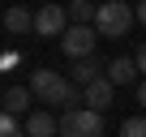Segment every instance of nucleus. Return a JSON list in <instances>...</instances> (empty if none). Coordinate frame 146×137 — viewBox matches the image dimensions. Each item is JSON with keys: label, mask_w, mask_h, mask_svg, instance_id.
Returning <instances> with one entry per match:
<instances>
[{"label": "nucleus", "mask_w": 146, "mask_h": 137, "mask_svg": "<svg viewBox=\"0 0 146 137\" xmlns=\"http://www.w3.org/2000/svg\"><path fill=\"white\" fill-rule=\"evenodd\" d=\"M30 94L39 103H52V107H64V111H69V103H78L73 82L60 77L56 68H35V73H30Z\"/></svg>", "instance_id": "nucleus-1"}, {"label": "nucleus", "mask_w": 146, "mask_h": 137, "mask_svg": "<svg viewBox=\"0 0 146 137\" xmlns=\"http://www.w3.org/2000/svg\"><path fill=\"white\" fill-rule=\"evenodd\" d=\"M133 9L125 5V0H108V5H99V13H95V34L99 39H125L129 34V26H133Z\"/></svg>", "instance_id": "nucleus-2"}, {"label": "nucleus", "mask_w": 146, "mask_h": 137, "mask_svg": "<svg viewBox=\"0 0 146 137\" xmlns=\"http://www.w3.org/2000/svg\"><path fill=\"white\" fill-rule=\"evenodd\" d=\"M60 137H103V116L90 107H69L60 116Z\"/></svg>", "instance_id": "nucleus-3"}, {"label": "nucleus", "mask_w": 146, "mask_h": 137, "mask_svg": "<svg viewBox=\"0 0 146 137\" xmlns=\"http://www.w3.org/2000/svg\"><path fill=\"white\" fill-rule=\"evenodd\" d=\"M35 34L39 39H64L69 34V9H60V5H43L39 13H35Z\"/></svg>", "instance_id": "nucleus-4"}, {"label": "nucleus", "mask_w": 146, "mask_h": 137, "mask_svg": "<svg viewBox=\"0 0 146 137\" xmlns=\"http://www.w3.org/2000/svg\"><path fill=\"white\" fill-rule=\"evenodd\" d=\"M95 39H99V34H95L90 26H69V34L60 39V51H64L69 60H90V56H95Z\"/></svg>", "instance_id": "nucleus-5"}, {"label": "nucleus", "mask_w": 146, "mask_h": 137, "mask_svg": "<svg viewBox=\"0 0 146 137\" xmlns=\"http://www.w3.org/2000/svg\"><path fill=\"white\" fill-rule=\"evenodd\" d=\"M112 90H116V86H112L108 77L90 82V86H86V103H90V111H99V116H103V111L112 107Z\"/></svg>", "instance_id": "nucleus-6"}, {"label": "nucleus", "mask_w": 146, "mask_h": 137, "mask_svg": "<svg viewBox=\"0 0 146 137\" xmlns=\"http://www.w3.org/2000/svg\"><path fill=\"white\" fill-rule=\"evenodd\" d=\"M56 133H60V124H56L52 111H30L26 116V137H56Z\"/></svg>", "instance_id": "nucleus-7"}, {"label": "nucleus", "mask_w": 146, "mask_h": 137, "mask_svg": "<svg viewBox=\"0 0 146 137\" xmlns=\"http://www.w3.org/2000/svg\"><path fill=\"white\" fill-rule=\"evenodd\" d=\"M103 73H108V68H103V60H99V56H90V60H78V64H73V82H78L82 90H86L90 82H99Z\"/></svg>", "instance_id": "nucleus-8"}, {"label": "nucleus", "mask_w": 146, "mask_h": 137, "mask_svg": "<svg viewBox=\"0 0 146 137\" xmlns=\"http://www.w3.org/2000/svg\"><path fill=\"white\" fill-rule=\"evenodd\" d=\"M103 77H108L112 86H129V82L137 77V64H133L129 56H116V60L108 64V73H103Z\"/></svg>", "instance_id": "nucleus-9"}, {"label": "nucleus", "mask_w": 146, "mask_h": 137, "mask_svg": "<svg viewBox=\"0 0 146 137\" xmlns=\"http://www.w3.org/2000/svg\"><path fill=\"white\" fill-rule=\"evenodd\" d=\"M5 30H9V34L35 30V13H30V9H9V13H5Z\"/></svg>", "instance_id": "nucleus-10"}, {"label": "nucleus", "mask_w": 146, "mask_h": 137, "mask_svg": "<svg viewBox=\"0 0 146 137\" xmlns=\"http://www.w3.org/2000/svg\"><path fill=\"white\" fill-rule=\"evenodd\" d=\"M30 99H35L30 86H13V90H5V111H9V116H22V111L30 107Z\"/></svg>", "instance_id": "nucleus-11"}, {"label": "nucleus", "mask_w": 146, "mask_h": 137, "mask_svg": "<svg viewBox=\"0 0 146 137\" xmlns=\"http://www.w3.org/2000/svg\"><path fill=\"white\" fill-rule=\"evenodd\" d=\"M95 13H99V9H90L86 0H73V5H69V17L78 22V26H90V22H95Z\"/></svg>", "instance_id": "nucleus-12"}, {"label": "nucleus", "mask_w": 146, "mask_h": 137, "mask_svg": "<svg viewBox=\"0 0 146 137\" xmlns=\"http://www.w3.org/2000/svg\"><path fill=\"white\" fill-rule=\"evenodd\" d=\"M120 137H146V116H129L120 124Z\"/></svg>", "instance_id": "nucleus-13"}, {"label": "nucleus", "mask_w": 146, "mask_h": 137, "mask_svg": "<svg viewBox=\"0 0 146 137\" xmlns=\"http://www.w3.org/2000/svg\"><path fill=\"white\" fill-rule=\"evenodd\" d=\"M0 137H22V120L9 116V111H0Z\"/></svg>", "instance_id": "nucleus-14"}, {"label": "nucleus", "mask_w": 146, "mask_h": 137, "mask_svg": "<svg viewBox=\"0 0 146 137\" xmlns=\"http://www.w3.org/2000/svg\"><path fill=\"white\" fill-rule=\"evenodd\" d=\"M133 64H137V73H146V43L137 47V56H133Z\"/></svg>", "instance_id": "nucleus-15"}, {"label": "nucleus", "mask_w": 146, "mask_h": 137, "mask_svg": "<svg viewBox=\"0 0 146 137\" xmlns=\"http://www.w3.org/2000/svg\"><path fill=\"white\" fill-rule=\"evenodd\" d=\"M137 103H142V107H146V82H142V86H137Z\"/></svg>", "instance_id": "nucleus-16"}, {"label": "nucleus", "mask_w": 146, "mask_h": 137, "mask_svg": "<svg viewBox=\"0 0 146 137\" xmlns=\"http://www.w3.org/2000/svg\"><path fill=\"white\" fill-rule=\"evenodd\" d=\"M137 22H146V0H142V5H137Z\"/></svg>", "instance_id": "nucleus-17"}, {"label": "nucleus", "mask_w": 146, "mask_h": 137, "mask_svg": "<svg viewBox=\"0 0 146 137\" xmlns=\"http://www.w3.org/2000/svg\"><path fill=\"white\" fill-rule=\"evenodd\" d=\"M0 111H5V94H0Z\"/></svg>", "instance_id": "nucleus-18"}]
</instances>
